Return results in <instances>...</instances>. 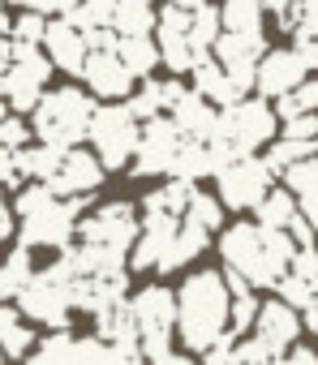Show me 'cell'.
Here are the masks:
<instances>
[{"label":"cell","instance_id":"cell-1","mask_svg":"<svg viewBox=\"0 0 318 365\" xmlns=\"http://www.w3.org/2000/svg\"><path fill=\"white\" fill-rule=\"evenodd\" d=\"M232 288L224 271H194L177 292V335L190 352H207L220 335H228Z\"/></svg>","mask_w":318,"mask_h":365},{"label":"cell","instance_id":"cell-54","mask_svg":"<svg viewBox=\"0 0 318 365\" xmlns=\"http://www.w3.org/2000/svg\"><path fill=\"white\" fill-rule=\"evenodd\" d=\"M5 5H9V0H0V31H9L14 22H9V14H5Z\"/></svg>","mask_w":318,"mask_h":365},{"label":"cell","instance_id":"cell-37","mask_svg":"<svg viewBox=\"0 0 318 365\" xmlns=\"http://www.w3.org/2000/svg\"><path fill=\"white\" fill-rule=\"evenodd\" d=\"M78 352V335H69V327L52 331L39 348H35V365H56V361H73Z\"/></svg>","mask_w":318,"mask_h":365},{"label":"cell","instance_id":"cell-51","mask_svg":"<svg viewBox=\"0 0 318 365\" xmlns=\"http://www.w3.org/2000/svg\"><path fill=\"white\" fill-rule=\"evenodd\" d=\"M9 65H14V35L0 31V73H5Z\"/></svg>","mask_w":318,"mask_h":365},{"label":"cell","instance_id":"cell-22","mask_svg":"<svg viewBox=\"0 0 318 365\" xmlns=\"http://www.w3.org/2000/svg\"><path fill=\"white\" fill-rule=\"evenodd\" d=\"M220 172V163H215V150H211V142L207 138H185L181 142V155H177V163H173V176H181V180H207V176H215Z\"/></svg>","mask_w":318,"mask_h":365},{"label":"cell","instance_id":"cell-53","mask_svg":"<svg viewBox=\"0 0 318 365\" xmlns=\"http://www.w3.org/2000/svg\"><path fill=\"white\" fill-rule=\"evenodd\" d=\"M9 237H14V215H9L5 198H0V241H9Z\"/></svg>","mask_w":318,"mask_h":365},{"label":"cell","instance_id":"cell-4","mask_svg":"<svg viewBox=\"0 0 318 365\" xmlns=\"http://www.w3.org/2000/svg\"><path fill=\"white\" fill-rule=\"evenodd\" d=\"M91 116H95L91 95L78 91V86H61V91H48V95L35 103L31 125H35V138H39V142L78 146L82 138H91Z\"/></svg>","mask_w":318,"mask_h":365},{"label":"cell","instance_id":"cell-41","mask_svg":"<svg viewBox=\"0 0 318 365\" xmlns=\"http://www.w3.org/2000/svg\"><path fill=\"white\" fill-rule=\"evenodd\" d=\"M275 292H279V297H284L288 305H297V309H305V305L314 301V292H318V288H314L309 279H301L297 271H288V275H284V279L275 284Z\"/></svg>","mask_w":318,"mask_h":365},{"label":"cell","instance_id":"cell-10","mask_svg":"<svg viewBox=\"0 0 318 365\" xmlns=\"http://www.w3.org/2000/svg\"><path fill=\"white\" fill-rule=\"evenodd\" d=\"M181 142H185V133L173 116L159 112V116L142 120V138H138V150H133V176H159V172L173 176Z\"/></svg>","mask_w":318,"mask_h":365},{"label":"cell","instance_id":"cell-26","mask_svg":"<svg viewBox=\"0 0 318 365\" xmlns=\"http://www.w3.org/2000/svg\"><path fill=\"white\" fill-rule=\"evenodd\" d=\"M112 26L120 35H150L159 26L150 0H116V14H112Z\"/></svg>","mask_w":318,"mask_h":365},{"label":"cell","instance_id":"cell-47","mask_svg":"<svg viewBox=\"0 0 318 365\" xmlns=\"http://www.w3.org/2000/svg\"><path fill=\"white\" fill-rule=\"evenodd\" d=\"M9 5H18V9H39V14H48V18H52V14L61 18V14H69V9L78 5V0H9Z\"/></svg>","mask_w":318,"mask_h":365},{"label":"cell","instance_id":"cell-35","mask_svg":"<svg viewBox=\"0 0 318 365\" xmlns=\"http://www.w3.org/2000/svg\"><path fill=\"white\" fill-rule=\"evenodd\" d=\"M112 14H116V0H78L65 18L86 35V31H95V26H112Z\"/></svg>","mask_w":318,"mask_h":365},{"label":"cell","instance_id":"cell-29","mask_svg":"<svg viewBox=\"0 0 318 365\" xmlns=\"http://www.w3.org/2000/svg\"><path fill=\"white\" fill-rule=\"evenodd\" d=\"M31 279H35V267H31V245H18L5 262H0V301H5V297H18Z\"/></svg>","mask_w":318,"mask_h":365},{"label":"cell","instance_id":"cell-23","mask_svg":"<svg viewBox=\"0 0 318 365\" xmlns=\"http://www.w3.org/2000/svg\"><path fill=\"white\" fill-rule=\"evenodd\" d=\"M69 146H52V142H39V146H22L18 150V168L26 180H52L61 172V159H65Z\"/></svg>","mask_w":318,"mask_h":365},{"label":"cell","instance_id":"cell-20","mask_svg":"<svg viewBox=\"0 0 318 365\" xmlns=\"http://www.w3.org/2000/svg\"><path fill=\"white\" fill-rule=\"evenodd\" d=\"M168 116L181 125L185 138H211L215 125H220V103H211L202 91H185V95L168 108Z\"/></svg>","mask_w":318,"mask_h":365},{"label":"cell","instance_id":"cell-43","mask_svg":"<svg viewBox=\"0 0 318 365\" xmlns=\"http://www.w3.org/2000/svg\"><path fill=\"white\" fill-rule=\"evenodd\" d=\"M292 271L318 288V245H297V254H292Z\"/></svg>","mask_w":318,"mask_h":365},{"label":"cell","instance_id":"cell-5","mask_svg":"<svg viewBox=\"0 0 318 365\" xmlns=\"http://www.w3.org/2000/svg\"><path fill=\"white\" fill-rule=\"evenodd\" d=\"M73 288H78V271L69 262H52L48 271H35V279L18 292V305L31 322L61 331V327H69V314L78 309Z\"/></svg>","mask_w":318,"mask_h":365},{"label":"cell","instance_id":"cell-40","mask_svg":"<svg viewBox=\"0 0 318 365\" xmlns=\"http://www.w3.org/2000/svg\"><path fill=\"white\" fill-rule=\"evenodd\" d=\"M9 35H14L18 43H43V35H48V14H39V9H22V14L14 18Z\"/></svg>","mask_w":318,"mask_h":365},{"label":"cell","instance_id":"cell-28","mask_svg":"<svg viewBox=\"0 0 318 365\" xmlns=\"http://www.w3.org/2000/svg\"><path fill=\"white\" fill-rule=\"evenodd\" d=\"M318 150V142H309V138H288V133H279V138H271L267 142V163H271V172L275 176H284L297 159H305V155H314Z\"/></svg>","mask_w":318,"mask_h":365},{"label":"cell","instance_id":"cell-46","mask_svg":"<svg viewBox=\"0 0 318 365\" xmlns=\"http://www.w3.org/2000/svg\"><path fill=\"white\" fill-rule=\"evenodd\" d=\"M22 180V168H18V150L0 142V185H18Z\"/></svg>","mask_w":318,"mask_h":365},{"label":"cell","instance_id":"cell-17","mask_svg":"<svg viewBox=\"0 0 318 365\" xmlns=\"http://www.w3.org/2000/svg\"><path fill=\"white\" fill-rule=\"evenodd\" d=\"M99 180H103V159L91 155V150H82V146H69L65 159H61V172L48 180V185L61 198H69V194H95Z\"/></svg>","mask_w":318,"mask_h":365},{"label":"cell","instance_id":"cell-34","mask_svg":"<svg viewBox=\"0 0 318 365\" xmlns=\"http://www.w3.org/2000/svg\"><path fill=\"white\" fill-rule=\"evenodd\" d=\"M275 112H279V120L301 116V112H318V78H305V82H297L292 91H284V95L275 99Z\"/></svg>","mask_w":318,"mask_h":365},{"label":"cell","instance_id":"cell-7","mask_svg":"<svg viewBox=\"0 0 318 365\" xmlns=\"http://www.w3.org/2000/svg\"><path fill=\"white\" fill-rule=\"evenodd\" d=\"M86 198L91 194H69V198H52V202H43L39 211H31V215H22V245H48V250H65L69 245V237L78 232V224H82V211H86Z\"/></svg>","mask_w":318,"mask_h":365},{"label":"cell","instance_id":"cell-6","mask_svg":"<svg viewBox=\"0 0 318 365\" xmlns=\"http://www.w3.org/2000/svg\"><path fill=\"white\" fill-rule=\"evenodd\" d=\"M138 138H142V120L129 103H103L95 108L91 116V146L95 155L103 159V168H125V159H133L138 150Z\"/></svg>","mask_w":318,"mask_h":365},{"label":"cell","instance_id":"cell-30","mask_svg":"<svg viewBox=\"0 0 318 365\" xmlns=\"http://www.w3.org/2000/svg\"><path fill=\"white\" fill-rule=\"evenodd\" d=\"M254 211H258V224H267V228H288L301 207H297V194L284 185V190H267V198H262Z\"/></svg>","mask_w":318,"mask_h":365},{"label":"cell","instance_id":"cell-2","mask_svg":"<svg viewBox=\"0 0 318 365\" xmlns=\"http://www.w3.org/2000/svg\"><path fill=\"white\" fill-rule=\"evenodd\" d=\"M275 129H279V112L258 95V99H237V103H228V108H220V125H215V133L207 138L211 142V150H215V163L224 168V163H232L237 155H254V150H262L271 138H275Z\"/></svg>","mask_w":318,"mask_h":365},{"label":"cell","instance_id":"cell-42","mask_svg":"<svg viewBox=\"0 0 318 365\" xmlns=\"http://www.w3.org/2000/svg\"><path fill=\"white\" fill-rule=\"evenodd\" d=\"M31 129H35V125H22V112H18V116H14V112L0 116V142L14 146V150H22V146L31 142Z\"/></svg>","mask_w":318,"mask_h":365},{"label":"cell","instance_id":"cell-14","mask_svg":"<svg viewBox=\"0 0 318 365\" xmlns=\"http://www.w3.org/2000/svg\"><path fill=\"white\" fill-rule=\"evenodd\" d=\"M305 73H309V65L297 48H267L262 61H258V73H254V91L262 99H279L284 91L305 82Z\"/></svg>","mask_w":318,"mask_h":365},{"label":"cell","instance_id":"cell-12","mask_svg":"<svg viewBox=\"0 0 318 365\" xmlns=\"http://www.w3.org/2000/svg\"><path fill=\"white\" fill-rule=\"evenodd\" d=\"M78 232H82V241H95V245H112V250H133V241L142 237V220H138V211L129 207V202H108V207H99L95 215H86L82 224H78Z\"/></svg>","mask_w":318,"mask_h":365},{"label":"cell","instance_id":"cell-15","mask_svg":"<svg viewBox=\"0 0 318 365\" xmlns=\"http://www.w3.org/2000/svg\"><path fill=\"white\" fill-rule=\"evenodd\" d=\"M82 78L86 86L99 95V99H125L133 91V69L125 65V56L116 48H91L86 52V65H82Z\"/></svg>","mask_w":318,"mask_h":365},{"label":"cell","instance_id":"cell-27","mask_svg":"<svg viewBox=\"0 0 318 365\" xmlns=\"http://www.w3.org/2000/svg\"><path fill=\"white\" fill-rule=\"evenodd\" d=\"M116 52L125 56V65L138 73V78H146V73H155V65L164 61L159 56V43L150 39V35H120V43H116Z\"/></svg>","mask_w":318,"mask_h":365},{"label":"cell","instance_id":"cell-18","mask_svg":"<svg viewBox=\"0 0 318 365\" xmlns=\"http://www.w3.org/2000/svg\"><path fill=\"white\" fill-rule=\"evenodd\" d=\"M43 48H48V56H52V65L56 69H65V73H82V65H86V52H91V43H86V35L61 14V22H48V35H43Z\"/></svg>","mask_w":318,"mask_h":365},{"label":"cell","instance_id":"cell-39","mask_svg":"<svg viewBox=\"0 0 318 365\" xmlns=\"http://www.w3.org/2000/svg\"><path fill=\"white\" fill-rule=\"evenodd\" d=\"M129 108L138 112V120H150V116H159V112H168V86H164V82H146L142 91H133Z\"/></svg>","mask_w":318,"mask_h":365},{"label":"cell","instance_id":"cell-33","mask_svg":"<svg viewBox=\"0 0 318 365\" xmlns=\"http://www.w3.org/2000/svg\"><path fill=\"white\" fill-rule=\"evenodd\" d=\"M207 245H211V232H207V228H198V224H190V220H181V232H177V241H173V262H168V271H177V267L194 262Z\"/></svg>","mask_w":318,"mask_h":365},{"label":"cell","instance_id":"cell-44","mask_svg":"<svg viewBox=\"0 0 318 365\" xmlns=\"http://www.w3.org/2000/svg\"><path fill=\"white\" fill-rule=\"evenodd\" d=\"M279 352L267 344V339H258V335H250V339H241L237 344V361H275Z\"/></svg>","mask_w":318,"mask_h":365},{"label":"cell","instance_id":"cell-55","mask_svg":"<svg viewBox=\"0 0 318 365\" xmlns=\"http://www.w3.org/2000/svg\"><path fill=\"white\" fill-rule=\"evenodd\" d=\"M177 5H190V9H194V5H202V0H177Z\"/></svg>","mask_w":318,"mask_h":365},{"label":"cell","instance_id":"cell-24","mask_svg":"<svg viewBox=\"0 0 318 365\" xmlns=\"http://www.w3.org/2000/svg\"><path fill=\"white\" fill-rule=\"evenodd\" d=\"M95 322H99V335L112 339V344H142V335H138V318H133V305H129V301L108 305L103 314H95Z\"/></svg>","mask_w":318,"mask_h":365},{"label":"cell","instance_id":"cell-25","mask_svg":"<svg viewBox=\"0 0 318 365\" xmlns=\"http://www.w3.org/2000/svg\"><path fill=\"white\" fill-rule=\"evenodd\" d=\"M220 18H224V31L258 35L262 31V18H267V0H224Z\"/></svg>","mask_w":318,"mask_h":365},{"label":"cell","instance_id":"cell-32","mask_svg":"<svg viewBox=\"0 0 318 365\" xmlns=\"http://www.w3.org/2000/svg\"><path fill=\"white\" fill-rule=\"evenodd\" d=\"M194 190H198L194 180H181V176H173L168 185H159L155 194H146L142 211H173V215H185V202H190V194H194Z\"/></svg>","mask_w":318,"mask_h":365},{"label":"cell","instance_id":"cell-8","mask_svg":"<svg viewBox=\"0 0 318 365\" xmlns=\"http://www.w3.org/2000/svg\"><path fill=\"white\" fill-rule=\"evenodd\" d=\"M271 180H275V172H271L267 159H258V150L254 155H237L232 163H224L215 172V185H220V198H224L228 211H254L267 198Z\"/></svg>","mask_w":318,"mask_h":365},{"label":"cell","instance_id":"cell-38","mask_svg":"<svg viewBox=\"0 0 318 365\" xmlns=\"http://www.w3.org/2000/svg\"><path fill=\"white\" fill-rule=\"evenodd\" d=\"M284 185H288L297 198H305V194H314V190H318V150H314V155H305V159H297V163L284 172Z\"/></svg>","mask_w":318,"mask_h":365},{"label":"cell","instance_id":"cell-21","mask_svg":"<svg viewBox=\"0 0 318 365\" xmlns=\"http://www.w3.org/2000/svg\"><path fill=\"white\" fill-rule=\"evenodd\" d=\"M194 91H202L211 103H220V108H228V103H237L241 95H245V86L215 61V56H207L198 69H194Z\"/></svg>","mask_w":318,"mask_h":365},{"label":"cell","instance_id":"cell-49","mask_svg":"<svg viewBox=\"0 0 318 365\" xmlns=\"http://www.w3.org/2000/svg\"><path fill=\"white\" fill-rule=\"evenodd\" d=\"M297 52H301V56H305V65L318 73V35H314V39H297Z\"/></svg>","mask_w":318,"mask_h":365},{"label":"cell","instance_id":"cell-19","mask_svg":"<svg viewBox=\"0 0 318 365\" xmlns=\"http://www.w3.org/2000/svg\"><path fill=\"white\" fill-rule=\"evenodd\" d=\"M125 292H129V275L125 271H103V275H78L73 301L86 314H103L108 305L125 301Z\"/></svg>","mask_w":318,"mask_h":365},{"label":"cell","instance_id":"cell-50","mask_svg":"<svg viewBox=\"0 0 318 365\" xmlns=\"http://www.w3.org/2000/svg\"><path fill=\"white\" fill-rule=\"evenodd\" d=\"M301 215H305V220H309V228H314V232H318V190H314V194H305V198H301Z\"/></svg>","mask_w":318,"mask_h":365},{"label":"cell","instance_id":"cell-31","mask_svg":"<svg viewBox=\"0 0 318 365\" xmlns=\"http://www.w3.org/2000/svg\"><path fill=\"white\" fill-rule=\"evenodd\" d=\"M220 31H224L220 5H211V0H202V5H194V22H190V39H194V48L211 56V48H215Z\"/></svg>","mask_w":318,"mask_h":365},{"label":"cell","instance_id":"cell-16","mask_svg":"<svg viewBox=\"0 0 318 365\" xmlns=\"http://www.w3.org/2000/svg\"><path fill=\"white\" fill-rule=\"evenodd\" d=\"M305 331V318L297 314V305H288L284 297H275V301H262V309H258V318H254V335L258 339H267L279 356L297 344V335Z\"/></svg>","mask_w":318,"mask_h":365},{"label":"cell","instance_id":"cell-36","mask_svg":"<svg viewBox=\"0 0 318 365\" xmlns=\"http://www.w3.org/2000/svg\"><path fill=\"white\" fill-rule=\"evenodd\" d=\"M181 220H190V224H198V228H207V232H215L220 224H224V198H211V194H190V202H185V215Z\"/></svg>","mask_w":318,"mask_h":365},{"label":"cell","instance_id":"cell-11","mask_svg":"<svg viewBox=\"0 0 318 365\" xmlns=\"http://www.w3.org/2000/svg\"><path fill=\"white\" fill-rule=\"evenodd\" d=\"M52 73V56L39 52V43H18L14 39V65L5 69V95L14 103V112H35V103L43 99V82Z\"/></svg>","mask_w":318,"mask_h":365},{"label":"cell","instance_id":"cell-9","mask_svg":"<svg viewBox=\"0 0 318 365\" xmlns=\"http://www.w3.org/2000/svg\"><path fill=\"white\" fill-rule=\"evenodd\" d=\"M220 258H224V267L241 271L254 288H275L279 284V275H275V267L267 262V250H262V224H232L220 237Z\"/></svg>","mask_w":318,"mask_h":365},{"label":"cell","instance_id":"cell-48","mask_svg":"<svg viewBox=\"0 0 318 365\" xmlns=\"http://www.w3.org/2000/svg\"><path fill=\"white\" fill-rule=\"evenodd\" d=\"M284 356H288L292 365H318V348H305V344H292Z\"/></svg>","mask_w":318,"mask_h":365},{"label":"cell","instance_id":"cell-13","mask_svg":"<svg viewBox=\"0 0 318 365\" xmlns=\"http://www.w3.org/2000/svg\"><path fill=\"white\" fill-rule=\"evenodd\" d=\"M262 52H267V35L258 31V35H245V31H220V39H215V48H211V56L245 86V91H254V73H258V61H262Z\"/></svg>","mask_w":318,"mask_h":365},{"label":"cell","instance_id":"cell-3","mask_svg":"<svg viewBox=\"0 0 318 365\" xmlns=\"http://www.w3.org/2000/svg\"><path fill=\"white\" fill-rule=\"evenodd\" d=\"M129 305H133V318H138V335H142L146 361L190 365V356L173 348V335H177V292H168L164 284H150Z\"/></svg>","mask_w":318,"mask_h":365},{"label":"cell","instance_id":"cell-45","mask_svg":"<svg viewBox=\"0 0 318 365\" xmlns=\"http://www.w3.org/2000/svg\"><path fill=\"white\" fill-rule=\"evenodd\" d=\"M284 133H288V138H309V142H318V112L288 116V120H284Z\"/></svg>","mask_w":318,"mask_h":365},{"label":"cell","instance_id":"cell-52","mask_svg":"<svg viewBox=\"0 0 318 365\" xmlns=\"http://www.w3.org/2000/svg\"><path fill=\"white\" fill-rule=\"evenodd\" d=\"M301 318H305V331H314V335H318V292H314V301L301 309Z\"/></svg>","mask_w":318,"mask_h":365}]
</instances>
